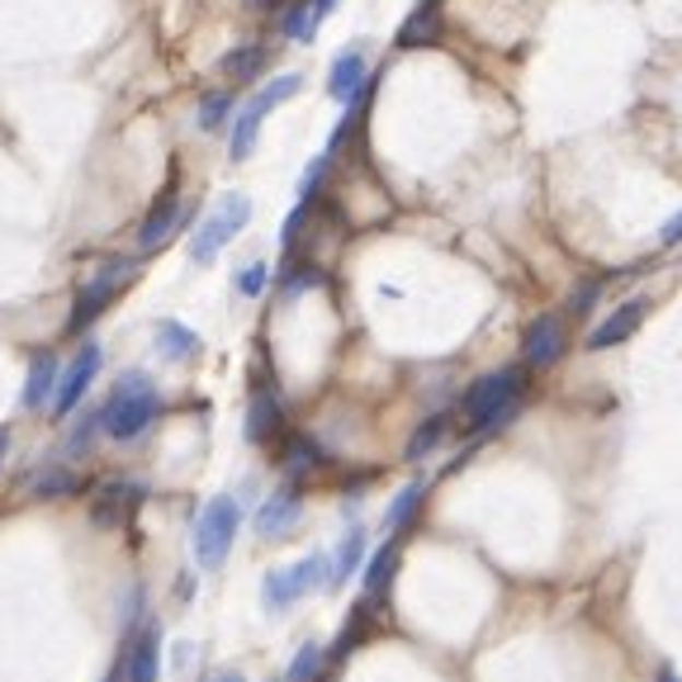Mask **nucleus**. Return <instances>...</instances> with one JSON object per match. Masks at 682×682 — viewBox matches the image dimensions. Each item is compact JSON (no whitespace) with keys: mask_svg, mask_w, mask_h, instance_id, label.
<instances>
[{"mask_svg":"<svg viewBox=\"0 0 682 682\" xmlns=\"http://www.w3.org/2000/svg\"><path fill=\"white\" fill-rule=\"evenodd\" d=\"M124 678L128 682H156L162 678V631H156V625H142V631L128 639Z\"/></svg>","mask_w":682,"mask_h":682,"instance_id":"nucleus-13","label":"nucleus"},{"mask_svg":"<svg viewBox=\"0 0 682 682\" xmlns=\"http://www.w3.org/2000/svg\"><path fill=\"white\" fill-rule=\"evenodd\" d=\"M156 418H162V393H156V384L142 375V369H128V375L114 384L109 403L99 408L105 436H114V440H138Z\"/></svg>","mask_w":682,"mask_h":682,"instance_id":"nucleus-1","label":"nucleus"},{"mask_svg":"<svg viewBox=\"0 0 682 682\" xmlns=\"http://www.w3.org/2000/svg\"><path fill=\"white\" fill-rule=\"evenodd\" d=\"M256 5H280L284 10V0H256Z\"/></svg>","mask_w":682,"mask_h":682,"instance_id":"nucleus-38","label":"nucleus"},{"mask_svg":"<svg viewBox=\"0 0 682 682\" xmlns=\"http://www.w3.org/2000/svg\"><path fill=\"white\" fill-rule=\"evenodd\" d=\"M322 465V450L313 446L308 436H294L290 446H284V469H290V474H304V469H318Z\"/></svg>","mask_w":682,"mask_h":682,"instance_id":"nucleus-29","label":"nucleus"},{"mask_svg":"<svg viewBox=\"0 0 682 682\" xmlns=\"http://www.w3.org/2000/svg\"><path fill=\"white\" fill-rule=\"evenodd\" d=\"M28 489H34V497H67V493H77V474L62 465H48V469H38Z\"/></svg>","mask_w":682,"mask_h":682,"instance_id":"nucleus-26","label":"nucleus"},{"mask_svg":"<svg viewBox=\"0 0 682 682\" xmlns=\"http://www.w3.org/2000/svg\"><path fill=\"white\" fill-rule=\"evenodd\" d=\"M446 426H450L446 418H426L418 432L408 436V460H426V455H432L440 440H446Z\"/></svg>","mask_w":682,"mask_h":682,"instance_id":"nucleus-27","label":"nucleus"},{"mask_svg":"<svg viewBox=\"0 0 682 682\" xmlns=\"http://www.w3.org/2000/svg\"><path fill=\"white\" fill-rule=\"evenodd\" d=\"M361 560H365V531H361V526H351V531L341 536L337 554L327 560V588H341V583L361 568Z\"/></svg>","mask_w":682,"mask_h":682,"instance_id":"nucleus-19","label":"nucleus"},{"mask_svg":"<svg viewBox=\"0 0 682 682\" xmlns=\"http://www.w3.org/2000/svg\"><path fill=\"white\" fill-rule=\"evenodd\" d=\"M313 10H318V20H327V14L337 10V0H313Z\"/></svg>","mask_w":682,"mask_h":682,"instance_id":"nucleus-34","label":"nucleus"},{"mask_svg":"<svg viewBox=\"0 0 682 682\" xmlns=\"http://www.w3.org/2000/svg\"><path fill=\"white\" fill-rule=\"evenodd\" d=\"M156 346H162L170 361H195V355H199V337L185 322L162 318V322H156Z\"/></svg>","mask_w":682,"mask_h":682,"instance_id":"nucleus-23","label":"nucleus"},{"mask_svg":"<svg viewBox=\"0 0 682 682\" xmlns=\"http://www.w3.org/2000/svg\"><path fill=\"white\" fill-rule=\"evenodd\" d=\"M142 503V489L138 483H105L95 497V521L99 526H119L128 521V511H133Z\"/></svg>","mask_w":682,"mask_h":682,"instance_id":"nucleus-15","label":"nucleus"},{"mask_svg":"<svg viewBox=\"0 0 682 682\" xmlns=\"http://www.w3.org/2000/svg\"><path fill=\"white\" fill-rule=\"evenodd\" d=\"M659 682H678V673H673V668H663V673H659Z\"/></svg>","mask_w":682,"mask_h":682,"instance_id":"nucleus-37","label":"nucleus"},{"mask_svg":"<svg viewBox=\"0 0 682 682\" xmlns=\"http://www.w3.org/2000/svg\"><path fill=\"white\" fill-rule=\"evenodd\" d=\"M209 682H242L237 673H219V678H209Z\"/></svg>","mask_w":682,"mask_h":682,"instance_id":"nucleus-36","label":"nucleus"},{"mask_svg":"<svg viewBox=\"0 0 682 682\" xmlns=\"http://www.w3.org/2000/svg\"><path fill=\"white\" fill-rule=\"evenodd\" d=\"M298 85H304V77H298V71H284V77L266 81L261 91H256V95L247 99V105L237 109L233 138H227V152H233V162H247V156L256 152V138H261L266 114H270V109H280L284 99H294V95H298Z\"/></svg>","mask_w":682,"mask_h":682,"instance_id":"nucleus-3","label":"nucleus"},{"mask_svg":"<svg viewBox=\"0 0 682 682\" xmlns=\"http://www.w3.org/2000/svg\"><path fill=\"white\" fill-rule=\"evenodd\" d=\"M597 298H602V280H583L574 290V298H568V313H574V318H588Z\"/></svg>","mask_w":682,"mask_h":682,"instance_id":"nucleus-31","label":"nucleus"},{"mask_svg":"<svg viewBox=\"0 0 682 682\" xmlns=\"http://www.w3.org/2000/svg\"><path fill=\"white\" fill-rule=\"evenodd\" d=\"M526 389V375H521V365H507V369H493V375H483L469 384V393H465V426L469 432H497L511 412H517V398Z\"/></svg>","mask_w":682,"mask_h":682,"instance_id":"nucleus-2","label":"nucleus"},{"mask_svg":"<svg viewBox=\"0 0 682 682\" xmlns=\"http://www.w3.org/2000/svg\"><path fill=\"white\" fill-rule=\"evenodd\" d=\"M318 668H322V649L308 639V645H298L290 668H284V682H318Z\"/></svg>","mask_w":682,"mask_h":682,"instance_id":"nucleus-28","label":"nucleus"},{"mask_svg":"<svg viewBox=\"0 0 682 682\" xmlns=\"http://www.w3.org/2000/svg\"><path fill=\"white\" fill-rule=\"evenodd\" d=\"M95 426H105V422H99V412H95V418H85V422L77 426V432H71V436H67V450H71V455H81L85 446H91V436H95Z\"/></svg>","mask_w":682,"mask_h":682,"instance_id":"nucleus-32","label":"nucleus"},{"mask_svg":"<svg viewBox=\"0 0 682 682\" xmlns=\"http://www.w3.org/2000/svg\"><path fill=\"white\" fill-rule=\"evenodd\" d=\"M564 355V318L560 313H540V318L526 322L521 332V361L531 369H550Z\"/></svg>","mask_w":682,"mask_h":682,"instance_id":"nucleus-8","label":"nucleus"},{"mask_svg":"<svg viewBox=\"0 0 682 682\" xmlns=\"http://www.w3.org/2000/svg\"><path fill=\"white\" fill-rule=\"evenodd\" d=\"M109 682H119V673H114V678H109Z\"/></svg>","mask_w":682,"mask_h":682,"instance_id":"nucleus-39","label":"nucleus"},{"mask_svg":"<svg viewBox=\"0 0 682 682\" xmlns=\"http://www.w3.org/2000/svg\"><path fill=\"white\" fill-rule=\"evenodd\" d=\"M266 284H270V266H266V261H247V266L237 270V290L247 294V298H256V294L266 290Z\"/></svg>","mask_w":682,"mask_h":682,"instance_id":"nucleus-30","label":"nucleus"},{"mask_svg":"<svg viewBox=\"0 0 682 682\" xmlns=\"http://www.w3.org/2000/svg\"><path fill=\"white\" fill-rule=\"evenodd\" d=\"M659 242H663V247H673V242H682V209H678L673 219H668V223L659 227Z\"/></svg>","mask_w":682,"mask_h":682,"instance_id":"nucleus-33","label":"nucleus"},{"mask_svg":"<svg viewBox=\"0 0 682 682\" xmlns=\"http://www.w3.org/2000/svg\"><path fill=\"white\" fill-rule=\"evenodd\" d=\"M298 517H304V503H298V493L294 489H280V493H270L261 507H256V531H261L266 540H280V536H290Z\"/></svg>","mask_w":682,"mask_h":682,"instance_id":"nucleus-14","label":"nucleus"},{"mask_svg":"<svg viewBox=\"0 0 682 682\" xmlns=\"http://www.w3.org/2000/svg\"><path fill=\"white\" fill-rule=\"evenodd\" d=\"M369 85V67H365V52L361 43H351L346 52L332 57V71H327V95L337 99V105H351L355 95H361Z\"/></svg>","mask_w":682,"mask_h":682,"instance_id":"nucleus-11","label":"nucleus"},{"mask_svg":"<svg viewBox=\"0 0 682 682\" xmlns=\"http://www.w3.org/2000/svg\"><path fill=\"white\" fill-rule=\"evenodd\" d=\"M5 455H10V432L0 426V465H5Z\"/></svg>","mask_w":682,"mask_h":682,"instance_id":"nucleus-35","label":"nucleus"},{"mask_svg":"<svg viewBox=\"0 0 682 682\" xmlns=\"http://www.w3.org/2000/svg\"><path fill=\"white\" fill-rule=\"evenodd\" d=\"M393 568H398V540H384V545L365 560V597L369 602H384V592H389V583H393Z\"/></svg>","mask_w":682,"mask_h":682,"instance_id":"nucleus-20","label":"nucleus"},{"mask_svg":"<svg viewBox=\"0 0 682 682\" xmlns=\"http://www.w3.org/2000/svg\"><path fill=\"white\" fill-rule=\"evenodd\" d=\"M128 280H133V261H124V256H119V261L99 266L95 275L77 290V304H71V318H67V332H85V327H91L99 313L114 304V294H119Z\"/></svg>","mask_w":682,"mask_h":682,"instance_id":"nucleus-6","label":"nucleus"},{"mask_svg":"<svg viewBox=\"0 0 682 682\" xmlns=\"http://www.w3.org/2000/svg\"><path fill=\"white\" fill-rule=\"evenodd\" d=\"M266 62H270V48L266 43H242V48H233L223 57V77H233V81H256L266 71Z\"/></svg>","mask_w":682,"mask_h":682,"instance_id":"nucleus-22","label":"nucleus"},{"mask_svg":"<svg viewBox=\"0 0 682 682\" xmlns=\"http://www.w3.org/2000/svg\"><path fill=\"white\" fill-rule=\"evenodd\" d=\"M645 313H649V298H631V304H621L611 318H602L588 332V351H611V346H621V341H631L635 327L645 322Z\"/></svg>","mask_w":682,"mask_h":682,"instance_id":"nucleus-12","label":"nucleus"},{"mask_svg":"<svg viewBox=\"0 0 682 682\" xmlns=\"http://www.w3.org/2000/svg\"><path fill=\"white\" fill-rule=\"evenodd\" d=\"M436 34H440V10L436 0H422L403 20V28H398V48H432Z\"/></svg>","mask_w":682,"mask_h":682,"instance_id":"nucleus-18","label":"nucleus"},{"mask_svg":"<svg viewBox=\"0 0 682 682\" xmlns=\"http://www.w3.org/2000/svg\"><path fill=\"white\" fill-rule=\"evenodd\" d=\"M280 422H284L280 398L270 393V389H256V393H251V408H247V440L266 446V440L280 432Z\"/></svg>","mask_w":682,"mask_h":682,"instance_id":"nucleus-16","label":"nucleus"},{"mask_svg":"<svg viewBox=\"0 0 682 682\" xmlns=\"http://www.w3.org/2000/svg\"><path fill=\"white\" fill-rule=\"evenodd\" d=\"M99 361H105V355H99V346H95V341H85V346L77 351V361L67 365L62 384H57V398H52V412H57V418H67V412L85 398V389H91L95 375H99Z\"/></svg>","mask_w":682,"mask_h":682,"instance_id":"nucleus-9","label":"nucleus"},{"mask_svg":"<svg viewBox=\"0 0 682 682\" xmlns=\"http://www.w3.org/2000/svg\"><path fill=\"white\" fill-rule=\"evenodd\" d=\"M322 583H327V554H308V560H298L290 568H270L266 583H261V597H266L270 611H284V607H294L304 592L322 588Z\"/></svg>","mask_w":682,"mask_h":682,"instance_id":"nucleus-7","label":"nucleus"},{"mask_svg":"<svg viewBox=\"0 0 682 682\" xmlns=\"http://www.w3.org/2000/svg\"><path fill=\"white\" fill-rule=\"evenodd\" d=\"M237 105V95H233V85H223V91H209L204 99H199V114H195V124H199V133H219V128H227L237 119L233 114Z\"/></svg>","mask_w":682,"mask_h":682,"instance_id":"nucleus-21","label":"nucleus"},{"mask_svg":"<svg viewBox=\"0 0 682 682\" xmlns=\"http://www.w3.org/2000/svg\"><path fill=\"white\" fill-rule=\"evenodd\" d=\"M422 493H426L422 479H412L408 489H398V497L389 503V511H384V531H403V526L412 521V511L422 507Z\"/></svg>","mask_w":682,"mask_h":682,"instance_id":"nucleus-25","label":"nucleus"},{"mask_svg":"<svg viewBox=\"0 0 682 682\" xmlns=\"http://www.w3.org/2000/svg\"><path fill=\"white\" fill-rule=\"evenodd\" d=\"M237 526H242V507H237V497H227V493H219L204 511H199V521H195L199 568H219L227 560V550H233V540H237Z\"/></svg>","mask_w":682,"mask_h":682,"instance_id":"nucleus-4","label":"nucleus"},{"mask_svg":"<svg viewBox=\"0 0 682 682\" xmlns=\"http://www.w3.org/2000/svg\"><path fill=\"white\" fill-rule=\"evenodd\" d=\"M57 355L52 351H43L34 355V365H28V379H24V408H43V403H52L57 398Z\"/></svg>","mask_w":682,"mask_h":682,"instance_id":"nucleus-17","label":"nucleus"},{"mask_svg":"<svg viewBox=\"0 0 682 682\" xmlns=\"http://www.w3.org/2000/svg\"><path fill=\"white\" fill-rule=\"evenodd\" d=\"M318 10H313V0H290V5L280 10V28H284V38H294V43H313V34H318Z\"/></svg>","mask_w":682,"mask_h":682,"instance_id":"nucleus-24","label":"nucleus"},{"mask_svg":"<svg viewBox=\"0 0 682 682\" xmlns=\"http://www.w3.org/2000/svg\"><path fill=\"white\" fill-rule=\"evenodd\" d=\"M247 223H251V199H247V195H223L219 204H213L209 219L195 227V237H190V261H195V266H209L213 256H219Z\"/></svg>","mask_w":682,"mask_h":682,"instance_id":"nucleus-5","label":"nucleus"},{"mask_svg":"<svg viewBox=\"0 0 682 682\" xmlns=\"http://www.w3.org/2000/svg\"><path fill=\"white\" fill-rule=\"evenodd\" d=\"M185 219H190V204H185V199H176V195H162V199L152 204L148 219H142V227H138V251L166 247V242L185 227Z\"/></svg>","mask_w":682,"mask_h":682,"instance_id":"nucleus-10","label":"nucleus"}]
</instances>
